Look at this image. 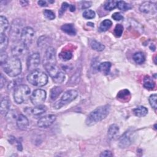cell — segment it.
I'll return each instance as SVG.
<instances>
[{
	"label": "cell",
	"mask_w": 157,
	"mask_h": 157,
	"mask_svg": "<svg viewBox=\"0 0 157 157\" xmlns=\"http://www.w3.org/2000/svg\"><path fill=\"white\" fill-rule=\"evenodd\" d=\"M4 72L11 77H17L20 74L22 69L20 59L15 56L10 57L2 65Z\"/></svg>",
	"instance_id": "obj_1"
},
{
	"label": "cell",
	"mask_w": 157,
	"mask_h": 157,
	"mask_svg": "<svg viewBox=\"0 0 157 157\" xmlns=\"http://www.w3.org/2000/svg\"><path fill=\"white\" fill-rule=\"evenodd\" d=\"M113 154L109 150H105L102 152L100 155V156H112Z\"/></svg>",
	"instance_id": "obj_41"
},
{
	"label": "cell",
	"mask_w": 157,
	"mask_h": 157,
	"mask_svg": "<svg viewBox=\"0 0 157 157\" xmlns=\"http://www.w3.org/2000/svg\"><path fill=\"white\" fill-rule=\"evenodd\" d=\"M82 9H87L91 6V1H82Z\"/></svg>",
	"instance_id": "obj_40"
},
{
	"label": "cell",
	"mask_w": 157,
	"mask_h": 157,
	"mask_svg": "<svg viewBox=\"0 0 157 157\" xmlns=\"http://www.w3.org/2000/svg\"><path fill=\"white\" fill-rule=\"evenodd\" d=\"M119 132V128L116 124H111L107 131V136L109 139H114L118 134Z\"/></svg>",
	"instance_id": "obj_19"
},
{
	"label": "cell",
	"mask_w": 157,
	"mask_h": 157,
	"mask_svg": "<svg viewBox=\"0 0 157 157\" xmlns=\"http://www.w3.org/2000/svg\"><path fill=\"white\" fill-rule=\"evenodd\" d=\"M21 23L19 19L14 20L11 25L9 31L10 37L12 40H17L20 38L22 28H21Z\"/></svg>",
	"instance_id": "obj_6"
},
{
	"label": "cell",
	"mask_w": 157,
	"mask_h": 157,
	"mask_svg": "<svg viewBox=\"0 0 157 157\" xmlns=\"http://www.w3.org/2000/svg\"><path fill=\"white\" fill-rule=\"evenodd\" d=\"M111 66H112V64L110 62L105 61L99 64V65L98 67V69L99 72H102L103 74L107 75L110 72Z\"/></svg>",
	"instance_id": "obj_18"
},
{
	"label": "cell",
	"mask_w": 157,
	"mask_h": 157,
	"mask_svg": "<svg viewBox=\"0 0 157 157\" xmlns=\"http://www.w3.org/2000/svg\"><path fill=\"white\" fill-rule=\"evenodd\" d=\"M117 7L122 11H126L132 8V6L123 1H117Z\"/></svg>",
	"instance_id": "obj_29"
},
{
	"label": "cell",
	"mask_w": 157,
	"mask_h": 157,
	"mask_svg": "<svg viewBox=\"0 0 157 157\" xmlns=\"http://www.w3.org/2000/svg\"><path fill=\"white\" fill-rule=\"evenodd\" d=\"M26 78L29 83L36 86H43L48 82L47 75L44 72L37 69L31 72Z\"/></svg>",
	"instance_id": "obj_3"
},
{
	"label": "cell",
	"mask_w": 157,
	"mask_h": 157,
	"mask_svg": "<svg viewBox=\"0 0 157 157\" xmlns=\"http://www.w3.org/2000/svg\"><path fill=\"white\" fill-rule=\"evenodd\" d=\"M91 47L93 50L98 51V52L103 51L105 48V46L103 44H102L101 43H100L95 40H92V42L91 43Z\"/></svg>",
	"instance_id": "obj_30"
},
{
	"label": "cell",
	"mask_w": 157,
	"mask_h": 157,
	"mask_svg": "<svg viewBox=\"0 0 157 157\" xmlns=\"http://www.w3.org/2000/svg\"><path fill=\"white\" fill-rule=\"evenodd\" d=\"M5 78L4 77V76L2 75V74H1V78H0V85H1V88H2L3 87L4 84L5 83Z\"/></svg>",
	"instance_id": "obj_43"
},
{
	"label": "cell",
	"mask_w": 157,
	"mask_h": 157,
	"mask_svg": "<svg viewBox=\"0 0 157 157\" xmlns=\"http://www.w3.org/2000/svg\"><path fill=\"white\" fill-rule=\"evenodd\" d=\"M47 93L45 90L42 89H37L33 91L30 97L31 102L34 105L42 104L45 100Z\"/></svg>",
	"instance_id": "obj_8"
},
{
	"label": "cell",
	"mask_w": 157,
	"mask_h": 157,
	"mask_svg": "<svg viewBox=\"0 0 157 157\" xmlns=\"http://www.w3.org/2000/svg\"><path fill=\"white\" fill-rule=\"evenodd\" d=\"M110 105H105L100 106L90 113L86 120L87 125H93L105 118L110 112Z\"/></svg>",
	"instance_id": "obj_2"
},
{
	"label": "cell",
	"mask_w": 157,
	"mask_h": 157,
	"mask_svg": "<svg viewBox=\"0 0 157 157\" xmlns=\"http://www.w3.org/2000/svg\"><path fill=\"white\" fill-rule=\"evenodd\" d=\"M9 44V39L5 33H0V51L4 52Z\"/></svg>",
	"instance_id": "obj_20"
},
{
	"label": "cell",
	"mask_w": 157,
	"mask_h": 157,
	"mask_svg": "<svg viewBox=\"0 0 157 157\" xmlns=\"http://www.w3.org/2000/svg\"><path fill=\"white\" fill-rule=\"evenodd\" d=\"M62 91H63V90L60 86H54L53 88H52V90H50L51 99L52 100L56 99L59 96V95L61 93Z\"/></svg>",
	"instance_id": "obj_25"
},
{
	"label": "cell",
	"mask_w": 157,
	"mask_h": 157,
	"mask_svg": "<svg viewBox=\"0 0 157 157\" xmlns=\"http://www.w3.org/2000/svg\"><path fill=\"white\" fill-rule=\"evenodd\" d=\"M87 25H90V26H94V23H91V22H88V23H87Z\"/></svg>",
	"instance_id": "obj_47"
},
{
	"label": "cell",
	"mask_w": 157,
	"mask_h": 157,
	"mask_svg": "<svg viewBox=\"0 0 157 157\" xmlns=\"http://www.w3.org/2000/svg\"><path fill=\"white\" fill-rule=\"evenodd\" d=\"M35 36V32L33 28L29 26H26L23 28L21 36L20 41L22 42L26 46H29L31 44Z\"/></svg>",
	"instance_id": "obj_7"
},
{
	"label": "cell",
	"mask_w": 157,
	"mask_h": 157,
	"mask_svg": "<svg viewBox=\"0 0 157 157\" xmlns=\"http://www.w3.org/2000/svg\"><path fill=\"white\" fill-rule=\"evenodd\" d=\"M117 7V1L113 0L107 1L104 4V8L106 10H112Z\"/></svg>",
	"instance_id": "obj_31"
},
{
	"label": "cell",
	"mask_w": 157,
	"mask_h": 157,
	"mask_svg": "<svg viewBox=\"0 0 157 157\" xmlns=\"http://www.w3.org/2000/svg\"><path fill=\"white\" fill-rule=\"evenodd\" d=\"M31 93V90L29 87L26 85H20L18 86L13 94L14 101L17 104H21L26 101L29 97Z\"/></svg>",
	"instance_id": "obj_4"
},
{
	"label": "cell",
	"mask_w": 157,
	"mask_h": 157,
	"mask_svg": "<svg viewBox=\"0 0 157 157\" xmlns=\"http://www.w3.org/2000/svg\"><path fill=\"white\" fill-rule=\"evenodd\" d=\"M17 148L18 150L21 151L22 150V146H21V144L20 143V142H17Z\"/></svg>",
	"instance_id": "obj_45"
},
{
	"label": "cell",
	"mask_w": 157,
	"mask_h": 157,
	"mask_svg": "<svg viewBox=\"0 0 157 157\" xmlns=\"http://www.w3.org/2000/svg\"><path fill=\"white\" fill-rule=\"evenodd\" d=\"M28 51V47L24 44L22 42L18 41L12 48V54L13 56L19 58L26 55Z\"/></svg>",
	"instance_id": "obj_9"
},
{
	"label": "cell",
	"mask_w": 157,
	"mask_h": 157,
	"mask_svg": "<svg viewBox=\"0 0 157 157\" xmlns=\"http://www.w3.org/2000/svg\"><path fill=\"white\" fill-rule=\"evenodd\" d=\"M112 25V22L111 21V20L109 19H105L101 23L99 26V30L101 31L105 32L111 27Z\"/></svg>",
	"instance_id": "obj_28"
},
{
	"label": "cell",
	"mask_w": 157,
	"mask_h": 157,
	"mask_svg": "<svg viewBox=\"0 0 157 157\" xmlns=\"http://www.w3.org/2000/svg\"><path fill=\"white\" fill-rule=\"evenodd\" d=\"M134 114L139 117L145 116L148 113L147 109L144 106H139L132 110Z\"/></svg>",
	"instance_id": "obj_21"
},
{
	"label": "cell",
	"mask_w": 157,
	"mask_h": 157,
	"mask_svg": "<svg viewBox=\"0 0 157 157\" xmlns=\"http://www.w3.org/2000/svg\"><path fill=\"white\" fill-rule=\"evenodd\" d=\"M8 57H7V54L4 52H1V55H0V61H1V64L2 65L3 64L5 63V62L7 60Z\"/></svg>",
	"instance_id": "obj_38"
},
{
	"label": "cell",
	"mask_w": 157,
	"mask_h": 157,
	"mask_svg": "<svg viewBox=\"0 0 157 157\" xmlns=\"http://www.w3.org/2000/svg\"><path fill=\"white\" fill-rule=\"evenodd\" d=\"M56 118V117L54 114H49L42 117L37 121V126L40 128H47L54 123Z\"/></svg>",
	"instance_id": "obj_11"
},
{
	"label": "cell",
	"mask_w": 157,
	"mask_h": 157,
	"mask_svg": "<svg viewBox=\"0 0 157 157\" xmlns=\"http://www.w3.org/2000/svg\"><path fill=\"white\" fill-rule=\"evenodd\" d=\"M20 2L21 4V5H22L23 6H26V5H28V1H20Z\"/></svg>",
	"instance_id": "obj_46"
},
{
	"label": "cell",
	"mask_w": 157,
	"mask_h": 157,
	"mask_svg": "<svg viewBox=\"0 0 157 157\" xmlns=\"http://www.w3.org/2000/svg\"><path fill=\"white\" fill-rule=\"evenodd\" d=\"M156 99H157V95L156 94H153L150 96L148 98L149 103L150 105L154 109H156L157 105H156Z\"/></svg>",
	"instance_id": "obj_33"
},
{
	"label": "cell",
	"mask_w": 157,
	"mask_h": 157,
	"mask_svg": "<svg viewBox=\"0 0 157 157\" xmlns=\"http://www.w3.org/2000/svg\"><path fill=\"white\" fill-rule=\"evenodd\" d=\"M132 133L131 132L128 131L123 134V135L120 137L119 141V146L122 148H124L129 147L132 143V137H131Z\"/></svg>",
	"instance_id": "obj_14"
},
{
	"label": "cell",
	"mask_w": 157,
	"mask_h": 157,
	"mask_svg": "<svg viewBox=\"0 0 157 157\" xmlns=\"http://www.w3.org/2000/svg\"><path fill=\"white\" fill-rule=\"evenodd\" d=\"M44 64H56L55 50L52 47H48L45 51Z\"/></svg>",
	"instance_id": "obj_12"
},
{
	"label": "cell",
	"mask_w": 157,
	"mask_h": 157,
	"mask_svg": "<svg viewBox=\"0 0 157 157\" xmlns=\"http://www.w3.org/2000/svg\"><path fill=\"white\" fill-rule=\"evenodd\" d=\"M69 6H70V4H69L68 3H67L66 2H63L62 5H61V9L59 10V15L61 16L68 8L69 9Z\"/></svg>",
	"instance_id": "obj_37"
},
{
	"label": "cell",
	"mask_w": 157,
	"mask_h": 157,
	"mask_svg": "<svg viewBox=\"0 0 157 157\" xmlns=\"http://www.w3.org/2000/svg\"><path fill=\"white\" fill-rule=\"evenodd\" d=\"M9 21L7 19L1 15L0 17V33H5V31L9 27Z\"/></svg>",
	"instance_id": "obj_24"
},
{
	"label": "cell",
	"mask_w": 157,
	"mask_h": 157,
	"mask_svg": "<svg viewBox=\"0 0 157 157\" xmlns=\"http://www.w3.org/2000/svg\"><path fill=\"white\" fill-rule=\"evenodd\" d=\"M40 55L39 53H34L30 55L26 62L27 68L29 71H33L36 70L40 64Z\"/></svg>",
	"instance_id": "obj_10"
},
{
	"label": "cell",
	"mask_w": 157,
	"mask_h": 157,
	"mask_svg": "<svg viewBox=\"0 0 157 157\" xmlns=\"http://www.w3.org/2000/svg\"><path fill=\"white\" fill-rule=\"evenodd\" d=\"M139 10L141 12L144 13H154L156 12V7L155 4L151 3V2L145 1L140 4Z\"/></svg>",
	"instance_id": "obj_13"
},
{
	"label": "cell",
	"mask_w": 157,
	"mask_h": 157,
	"mask_svg": "<svg viewBox=\"0 0 157 157\" xmlns=\"http://www.w3.org/2000/svg\"><path fill=\"white\" fill-rule=\"evenodd\" d=\"M130 92L129 90L124 89L120 90L117 94V98L120 101H127L130 98Z\"/></svg>",
	"instance_id": "obj_23"
},
{
	"label": "cell",
	"mask_w": 157,
	"mask_h": 157,
	"mask_svg": "<svg viewBox=\"0 0 157 157\" xmlns=\"http://www.w3.org/2000/svg\"><path fill=\"white\" fill-rule=\"evenodd\" d=\"M61 29L70 36H75L76 34V30L72 24H64L61 26Z\"/></svg>",
	"instance_id": "obj_17"
},
{
	"label": "cell",
	"mask_w": 157,
	"mask_h": 157,
	"mask_svg": "<svg viewBox=\"0 0 157 157\" xmlns=\"http://www.w3.org/2000/svg\"><path fill=\"white\" fill-rule=\"evenodd\" d=\"M155 83L154 81L149 77V76H146L144 79V86L149 90H152L155 88Z\"/></svg>",
	"instance_id": "obj_27"
},
{
	"label": "cell",
	"mask_w": 157,
	"mask_h": 157,
	"mask_svg": "<svg viewBox=\"0 0 157 157\" xmlns=\"http://www.w3.org/2000/svg\"><path fill=\"white\" fill-rule=\"evenodd\" d=\"M133 59L137 64H141L144 63V61L145 60V56L142 52H136L134 54Z\"/></svg>",
	"instance_id": "obj_26"
},
{
	"label": "cell",
	"mask_w": 157,
	"mask_h": 157,
	"mask_svg": "<svg viewBox=\"0 0 157 157\" xmlns=\"http://www.w3.org/2000/svg\"><path fill=\"white\" fill-rule=\"evenodd\" d=\"M77 96L78 92L75 90H69L65 91L62 95L61 99L55 104V108L56 109H60L65 104H67L74 100L77 97Z\"/></svg>",
	"instance_id": "obj_5"
},
{
	"label": "cell",
	"mask_w": 157,
	"mask_h": 157,
	"mask_svg": "<svg viewBox=\"0 0 157 157\" xmlns=\"http://www.w3.org/2000/svg\"><path fill=\"white\" fill-rule=\"evenodd\" d=\"M10 100L7 96H6L2 98L1 101V106H0L1 113L2 115H7L10 108Z\"/></svg>",
	"instance_id": "obj_16"
},
{
	"label": "cell",
	"mask_w": 157,
	"mask_h": 157,
	"mask_svg": "<svg viewBox=\"0 0 157 157\" xmlns=\"http://www.w3.org/2000/svg\"><path fill=\"white\" fill-rule=\"evenodd\" d=\"M37 3L41 7H46L48 6L47 2L46 1H39Z\"/></svg>",
	"instance_id": "obj_42"
},
{
	"label": "cell",
	"mask_w": 157,
	"mask_h": 157,
	"mask_svg": "<svg viewBox=\"0 0 157 157\" xmlns=\"http://www.w3.org/2000/svg\"><path fill=\"white\" fill-rule=\"evenodd\" d=\"M112 17L113 20H115L116 21H120L123 19V16L120 12H115L112 15Z\"/></svg>",
	"instance_id": "obj_39"
},
{
	"label": "cell",
	"mask_w": 157,
	"mask_h": 157,
	"mask_svg": "<svg viewBox=\"0 0 157 157\" xmlns=\"http://www.w3.org/2000/svg\"><path fill=\"white\" fill-rule=\"evenodd\" d=\"M17 125L21 130H25L29 126L28 118L23 114H20L17 118Z\"/></svg>",
	"instance_id": "obj_15"
},
{
	"label": "cell",
	"mask_w": 157,
	"mask_h": 157,
	"mask_svg": "<svg viewBox=\"0 0 157 157\" xmlns=\"http://www.w3.org/2000/svg\"><path fill=\"white\" fill-rule=\"evenodd\" d=\"M123 32V26L121 24H117L114 29V34L116 37H120Z\"/></svg>",
	"instance_id": "obj_34"
},
{
	"label": "cell",
	"mask_w": 157,
	"mask_h": 157,
	"mask_svg": "<svg viewBox=\"0 0 157 157\" xmlns=\"http://www.w3.org/2000/svg\"><path fill=\"white\" fill-rule=\"evenodd\" d=\"M69 10H70L71 12H74V11L75 10V6H74V5H72V4H70Z\"/></svg>",
	"instance_id": "obj_44"
},
{
	"label": "cell",
	"mask_w": 157,
	"mask_h": 157,
	"mask_svg": "<svg viewBox=\"0 0 157 157\" xmlns=\"http://www.w3.org/2000/svg\"><path fill=\"white\" fill-rule=\"evenodd\" d=\"M83 17L86 19H91L95 17V12L92 10H86L83 13Z\"/></svg>",
	"instance_id": "obj_36"
},
{
	"label": "cell",
	"mask_w": 157,
	"mask_h": 157,
	"mask_svg": "<svg viewBox=\"0 0 157 157\" xmlns=\"http://www.w3.org/2000/svg\"><path fill=\"white\" fill-rule=\"evenodd\" d=\"M47 111V107L46 106L40 104L36 105L32 110L31 112L34 115H40L44 113H45Z\"/></svg>",
	"instance_id": "obj_22"
},
{
	"label": "cell",
	"mask_w": 157,
	"mask_h": 157,
	"mask_svg": "<svg viewBox=\"0 0 157 157\" xmlns=\"http://www.w3.org/2000/svg\"><path fill=\"white\" fill-rule=\"evenodd\" d=\"M59 58L63 61H68L72 57V53L69 50H64L59 53Z\"/></svg>",
	"instance_id": "obj_32"
},
{
	"label": "cell",
	"mask_w": 157,
	"mask_h": 157,
	"mask_svg": "<svg viewBox=\"0 0 157 157\" xmlns=\"http://www.w3.org/2000/svg\"><path fill=\"white\" fill-rule=\"evenodd\" d=\"M44 15L46 18H47L50 20H53L55 18V15L54 12L51 10H48V9L44 10Z\"/></svg>",
	"instance_id": "obj_35"
}]
</instances>
